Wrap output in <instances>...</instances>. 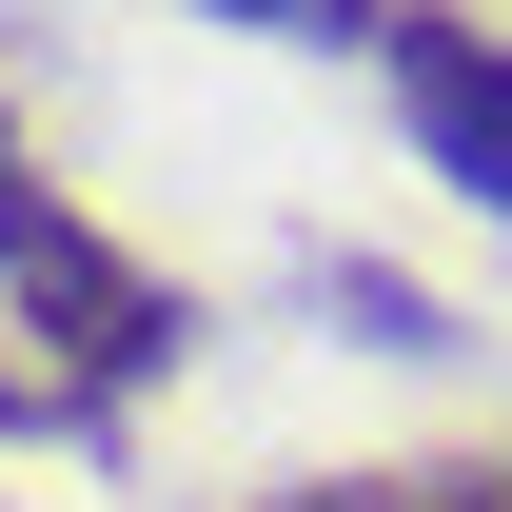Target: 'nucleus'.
Returning a JSON list of instances; mask_svg holds the SVG:
<instances>
[{
  "instance_id": "nucleus-4",
  "label": "nucleus",
  "mask_w": 512,
  "mask_h": 512,
  "mask_svg": "<svg viewBox=\"0 0 512 512\" xmlns=\"http://www.w3.org/2000/svg\"><path fill=\"white\" fill-rule=\"evenodd\" d=\"M316 296H335V316H355V355H453V316H434V296H414V276H394V256H335Z\"/></svg>"
},
{
  "instance_id": "nucleus-2",
  "label": "nucleus",
  "mask_w": 512,
  "mask_h": 512,
  "mask_svg": "<svg viewBox=\"0 0 512 512\" xmlns=\"http://www.w3.org/2000/svg\"><path fill=\"white\" fill-rule=\"evenodd\" d=\"M375 99L414 138V178L512 237V20L493 0H375Z\"/></svg>"
},
{
  "instance_id": "nucleus-1",
  "label": "nucleus",
  "mask_w": 512,
  "mask_h": 512,
  "mask_svg": "<svg viewBox=\"0 0 512 512\" xmlns=\"http://www.w3.org/2000/svg\"><path fill=\"white\" fill-rule=\"evenodd\" d=\"M0 335H20L60 394H99V414H138V394L197 355V296L119 237V217H79L20 119H0Z\"/></svg>"
},
{
  "instance_id": "nucleus-5",
  "label": "nucleus",
  "mask_w": 512,
  "mask_h": 512,
  "mask_svg": "<svg viewBox=\"0 0 512 512\" xmlns=\"http://www.w3.org/2000/svg\"><path fill=\"white\" fill-rule=\"evenodd\" d=\"M197 20H237V40H316V60H375V0H197Z\"/></svg>"
},
{
  "instance_id": "nucleus-3",
  "label": "nucleus",
  "mask_w": 512,
  "mask_h": 512,
  "mask_svg": "<svg viewBox=\"0 0 512 512\" xmlns=\"http://www.w3.org/2000/svg\"><path fill=\"white\" fill-rule=\"evenodd\" d=\"M217 512H512V453H355V473H276Z\"/></svg>"
}]
</instances>
